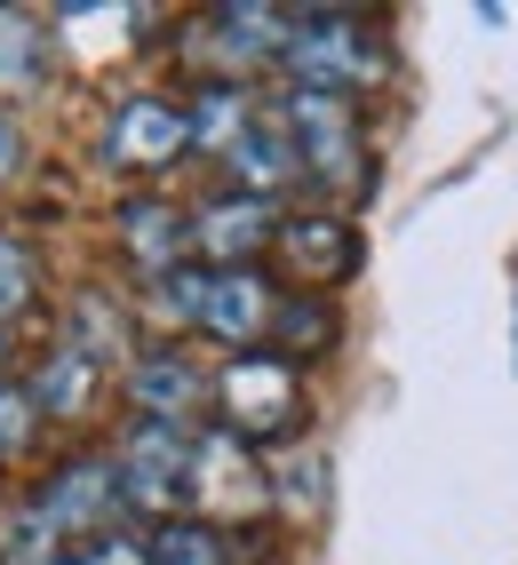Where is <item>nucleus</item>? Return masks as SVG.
<instances>
[{"label": "nucleus", "instance_id": "nucleus-27", "mask_svg": "<svg viewBox=\"0 0 518 565\" xmlns=\"http://www.w3.org/2000/svg\"><path fill=\"white\" fill-rule=\"evenodd\" d=\"M0 366H9V334H0Z\"/></svg>", "mask_w": 518, "mask_h": 565}, {"label": "nucleus", "instance_id": "nucleus-14", "mask_svg": "<svg viewBox=\"0 0 518 565\" xmlns=\"http://www.w3.org/2000/svg\"><path fill=\"white\" fill-rule=\"evenodd\" d=\"M96 391H104V366L81 359V351H64V343H56V351L41 359V374L24 383V398H32L41 423H81V414L96 406Z\"/></svg>", "mask_w": 518, "mask_h": 565}, {"label": "nucleus", "instance_id": "nucleus-13", "mask_svg": "<svg viewBox=\"0 0 518 565\" xmlns=\"http://www.w3.org/2000/svg\"><path fill=\"white\" fill-rule=\"evenodd\" d=\"M113 232H120V247H128V263H136L144 279H160V271H176V263H192V223H183L176 200H128Z\"/></svg>", "mask_w": 518, "mask_h": 565}, {"label": "nucleus", "instance_id": "nucleus-9", "mask_svg": "<svg viewBox=\"0 0 518 565\" xmlns=\"http://www.w3.org/2000/svg\"><path fill=\"white\" fill-rule=\"evenodd\" d=\"M183 223H192L200 271H255V255H264L272 232H279V207L272 200H247V192H224V200H200Z\"/></svg>", "mask_w": 518, "mask_h": 565}, {"label": "nucleus", "instance_id": "nucleus-10", "mask_svg": "<svg viewBox=\"0 0 518 565\" xmlns=\"http://www.w3.org/2000/svg\"><path fill=\"white\" fill-rule=\"evenodd\" d=\"M192 152V136H183V104L168 96H128L113 104V120H104V160L128 168V175H160Z\"/></svg>", "mask_w": 518, "mask_h": 565}, {"label": "nucleus", "instance_id": "nucleus-6", "mask_svg": "<svg viewBox=\"0 0 518 565\" xmlns=\"http://www.w3.org/2000/svg\"><path fill=\"white\" fill-rule=\"evenodd\" d=\"M272 255L287 263L295 279H304V295H327V287L359 279V263H367V232H359L343 207H295V215H279Z\"/></svg>", "mask_w": 518, "mask_h": 565}, {"label": "nucleus", "instance_id": "nucleus-11", "mask_svg": "<svg viewBox=\"0 0 518 565\" xmlns=\"http://www.w3.org/2000/svg\"><path fill=\"white\" fill-rule=\"evenodd\" d=\"M287 17L295 9H264V0H232V9H208V49H215V64H208V81H240L247 88V72H264V64H279V49H287Z\"/></svg>", "mask_w": 518, "mask_h": 565}, {"label": "nucleus", "instance_id": "nucleus-23", "mask_svg": "<svg viewBox=\"0 0 518 565\" xmlns=\"http://www.w3.org/2000/svg\"><path fill=\"white\" fill-rule=\"evenodd\" d=\"M32 430H41V414H32V398L0 383V462H17V455H24V446H32Z\"/></svg>", "mask_w": 518, "mask_h": 565}, {"label": "nucleus", "instance_id": "nucleus-4", "mask_svg": "<svg viewBox=\"0 0 518 565\" xmlns=\"http://www.w3.org/2000/svg\"><path fill=\"white\" fill-rule=\"evenodd\" d=\"M104 462H113L120 510H136V518H183V502H192V430L128 423V438Z\"/></svg>", "mask_w": 518, "mask_h": 565}, {"label": "nucleus", "instance_id": "nucleus-21", "mask_svg": "<svg viewBox=\"0 0 518 565\" xmlns=\"http://www.w3.org/2000/svg\"><path fill=\"white\" fill-rule=\"evenodd\" d=\"M319 486H327V470H319L311 446H295V455H264V494L279 510H319Z\"/></svg>", "mask_w": 518, "mask_h": 565}, {"label": "nucleus", "instance_id": "nucleus-18", "mask_svg": "<svg viewBox=\"0 0 518 565\" xmlns=\"http://www.w3.org/2000/svg\"><path fill=\"white\" fill-rule=\"evenodd\" d=\"M144 565H232V550L200 518H160L152 534H144Z\"/></svg>", "mask_w": 518, "mask_h": 565}, {"label": "nucleus", "instance_id": "nucleus-28", "mask_svg": "<svg viewBox=\"0 0 518 565\" xmlns=\"http://www.w3.org/2000/svg\"><path fill=\"white\" fill-rule=\"evenodd\" d=\"M510 319H518V311H510Z\"/></svg>", "mask_w": 518, "mask_h": 565}, {"label": "nucleus", "instance_id": "nucleus-26", "mask_svg": "<svg viewBox=\"0 0 518 565\" xmlns=\"http://www.w3.org/2000/svg\"><path fill=\"white\" fill-rule=\"evenodd\" d=\"M49 565H81V550H64V557H49Z\"/></svg>", "mask_w": 518, "mask_h": 565}, {"label": "nucleus", "instance_id": "nucleus-2", "mask_svg": "<svg viewBox=\"0 0 518 565\" xmlns=\"http://www.w3.org/2000/svg\"><path fill=\"white\" fill-rule=\"evenodd\" d=\"M279 128H287V152H295V175L304 183H319V192H336V200L367 183V136H359V111L343 96L287 88Z\"/></svg>", "mask_w": 518, "mask_h": 565}, {"label": "nucleus", "instance_id": "nucleus-20", "mask_svg": "<svg viewBox=\"0 0 518 565\" xmlns=\"http://www.w3.org/2000/svg\"><path fill=\"white\" fill-rule=\"evenodd\" d=\"M41 64H49V32L32 24L24 9H0V104L41 81Z\"/></svg>", "mask_w": 518, "mask_h": 565}, {"label": "nucleus", "instance_id": "nucleus-17", "mask_svg": "<svg viewBox=\"0 0 518 565\" xmlns=\"http://www.w3.org/2000/svg\"><path fill=\"white\" fill-rule=\"evenodd\" d=\"M336 303L327 295H279L272 303V343H279V359L295 366V359H319V351H336Z\"/></svg>", "mask_w": 518, "mask_h": 565}, {"label": "nucleus", "instance_id": "nucleus-8", "mask_svg": "<svg viewBox=\"0 0 518 565\" xmlns=\"http://www.w3.org/2000/svg\"><path fill=\"white\" fill-rule=\"evenodd\" d=\"M272 303H279V287L264 271H200V263H192V319H183V327L247 351V343L272 334Z\"/></svg>", "mask_w": 518, "mask_h": 565}, {"label": "nucleus", "instance_id": "nucleus-5", "mask_svg": "<svg viewBox=\"0 0 518 565\" xmlns=\"http://www.w3.org/2000/svg\"><path fill=\"white\" fill-rule=\"evenodd\" d=\"M272 494H264V455H255L247 438L232 430H192V502H183V518L200 525H240V518H264Z\"/></svg>", "mask_w": 518, "mask_h": 565}, {"label": "nucleus", "instance_id": "nucleus-16", "mask_svg": "<svg viewBox=\"0 0 518 565\" xmlns=\"http://www.w3.org/2000/svg\"><path fill=\"white\" fill-rule=\"evenodd\" d=\"M247 120H255V96H247L240 81H200L192 96H183V136H192V152H215V160H224Z\"/></svg>", "mask_w": 518, "mask_h": 565}, {"label": "nucleus", "instance_id": "nucleus-24", "mask_svg": "<svg viewBox=\"0 0 518 565\" xmlns=\"http://www.w3.org/2000/svg\"><path fill=\"white\" fill-rule=\"evenodd\" d=\"M81 565H144V542L104 534V542H88V550H81Z\"/></svg>", "mask_w": 518, "mask_h": 565}, {"label": "nucleus", "instance_id": "nucleus-1", "mask_svg": "<svg viewBox=\"0 0 518 565\" xmlns=\"http://www.w3.org/2000/svg\"><path fill=\"white\" fill-rule=\"evenodd\" d=\"M279 72H287V88H311V96H343L351 104L359 88H376L391 72V49H383V32L367 24L359 9H304V17H287Z\"/></svg>", "mask_w": 518, "mask_h": 565}, {"label": "nucleus", "instance_id": "nucleus-12", "mask_svg": "<svg viewBox=\"0 0 518 565\" xmlns=\"http://www.w3.org/2000/svg\"><path fill=\"white\" fill-rule=\"evenodd\" d=\"M128 406H136V423H168V430H183V423L208 406V374H200V359L176 351V343L136 351V359H128Z\"/></svg>", "mask_w": 518, "mask_h": 565}, {"label": "nucleus", "instance_id": "nucleus-3", "mask_svg": "<svg viewBox=\"0 0 518 565\" xmlns=\"http://www.w3.org/2000/svg\"><path fill=\"white\" fill-rule=\"evenodd\" d=\"M208 398L224 414L232 438H279L304 423V374H295L279 351H232L224 374H208Z\"/></svg>", "mask_w": 518, "mask_h": 565}, {"label": "nucleus", "instance_id": "nucleus-22", "mask_svg": "<svg viewBox=\"0 0 518 565\" xmlns=\"http://www.w3.org/2000/svg\"><path fill=\"white\" fill-rule=\"evenodd\" d=\"M32 295H41V263H32L24 239L0 232V327L24 319V311H32Z\"/></svg>", "mask_w": 518, "mask_h": 565}, {"label": "nucleus", "instance_id": "nucleus-7", "mask_svg": "<svg viewBox=\"0 0 518 565\" xmlns=\"http://www.w3.org/2000/svg\"><path fill=\"white\" fill-rule=\"evenodd\" d=\"M32 510L49 518V534L56 542H104V534H120V486H113V462L104 455H72L41 494H32Z\"/></svg>", "mask_w": 518, "mask_h": 565}, {"label": "nucleus", "instance_id": "nucleus-25", "mask_svg": "<svg viewBox=\"0 0 518 565\" xmlns=\"http://www.w3.org/2000/svg\"><path fill=\"white\" fill-rule=\"evenodd\" d=\"M17 168H24V128H17V111L0 104V183H9Z\"/></svg>", "mask_w": 518, "mask_h": 565}, {"label": "nucleus", "instance_id": "nucleus-19", "mask_svg": "<svg viewBox=\"0 0 518 565\" xmlns=\"http://www.w3.org/2000/svg\"><path fill=\"white\" fill-rule=\"evenodd\" d=\"M64 351H81V359H96V366H113V359L128 351V319L104 303V295H81V303L64 311Z\"/></svg>", "mask_w": 518, "mask_h": 565}, {"label": "nucleus", "instance_id": "nucleus-15", "mask_svg": "<svg viewBox=\"0 0 518 565\" xmlns=\"http://www.w3.org/2000/svg\"><path fill=\"white\" fill-rule=\"evenodd\" d=\"M224 168L240 175V192H247V200H272V207H279V192L295 183V152H287V128L255 111V120L240 128V143L224 152Z\"/></svg>", "mask_w": 518, "mask_h": 565}]
</instances>
